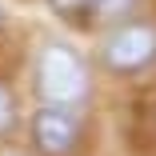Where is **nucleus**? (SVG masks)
Listing matches in <instances>:
<instances>
[{"mask_svg": "<svg viewBox=\"0 0 156 156\" xmlns=\"http://www.w3.org/2000/svg\"><path fill=\"white\" fill-rule=\"evenodd\" d=\"M32 136L44 152L60 156V152H68L72 140H76V116L68 112V104H48L36 112V124H32Z\"/></svg>", "mask_w": 156, "mask_h": 156, "instance_id": "nucleus-3", "label": "nucleus"}, {"mask_svg": "<svg viewBox=\"0 0 156 156\" xmlns=\"http://www.w3.org/2000/svg\"><path fill=\"white\" fill-rule=\"evenodd\" d=\"M92 4H96L100 16H112V12H120L124 4H128V0H92Z\"/></svg>", "mask_w": 156, "mask_h": 156, "instance_id": "nucleus-5", "label": "nucleus"}, {"mask_svg": "<svg viewBox=\"0 0 156 156\" xmlns=\"http://www.w3.org/2000/svg\"><path fill=\"white\" fill-rule=\"evenodd\" d=\"M8 124H12V96H8V88H0V132Z\"/></svg>", "mask_w": 156, "mask_h": 156, "instance_id": "nucleus-4", "label": "nucleus"}, {"mask_svg": "<svg viewBox=\"0 0 156 156\" xmlns=\"http://www.w3.org/2000/svg\"><path fill=\"white\" fill-rule=\"evenodd\" d=\"M36 80H40V96L48 104H76L84 92H88V72H84L80 60H76V52L64 48V44H48L40 52Z\"/></svg>", "mask_w": 156, "mask_h": 156, "instance_id": "nucleus-1", "label": "nucleus"}, {"mask_svg": "<svg viewBox=\"0 0 156 156\" xmlns=\"http://www.w3.org/2000/svg\"><path fill=\"white\" fill-rule=\"evenodd\" d=\"M104 60L120 72H136L148 68L156 60V28L152 24H128V28H116L104 44Z\"/></svg>", "mask_w": 156, "mask_h": 156, "instance_id": "nucleus-2", "label": "nucleus"}, {"mask_svg": "<svg viewBox=\"0 0 156 156\" xmlns=\"http://www.w3.org/2000/svg\"><path fill=\"white\" fill-rule=\"evenodd\" d=\"M88 0H56V8H64V12H76V8H84Z\"/></svg>", "mask_w": 156, "mask_h": 156, "instance_id": "nucleus-6", "label": "nucleus"}]
</instances>
